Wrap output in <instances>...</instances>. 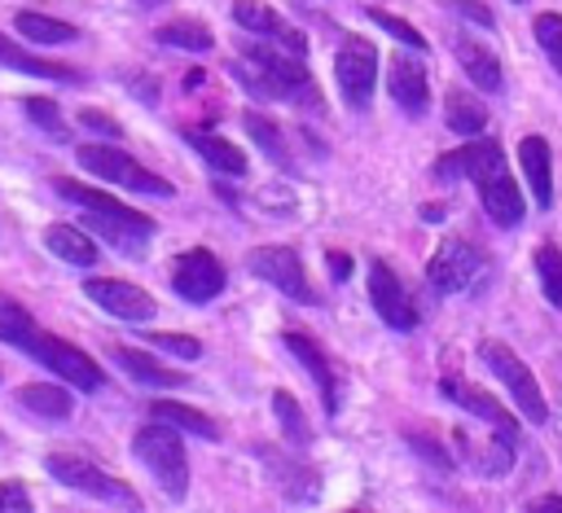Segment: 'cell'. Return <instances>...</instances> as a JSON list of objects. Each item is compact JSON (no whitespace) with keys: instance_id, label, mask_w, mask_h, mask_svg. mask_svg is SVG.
Here are the masks:
<instances>
[{"instance_id":"1","label":"cell","mask_w":562,"mask_h":513,"mask_svg":"<svg viewBox=\"0 0 562 513\" xmlns=\"http://www.w3.org/2000/svg\"><path fill=\"white\" fill-rule=\"evenodd\" d=\"M435 175L439 180H474L479 184V202L487 210V219L496 228H514L522 219V193L505 167V153L496 140H474L465 149H452L435 162Z\"/></svg>"},{"instance_id":"2","label":"cell","mask_w":562,"mask_h":513,"mask_svg":"<svg viewBox=\"0 0 562 513\" xmlns=\"http://www.w3.org/2000/svg\"><path fill=\"white\" fill-rule=\"evenodd\" d=\"M0 342L26 351L35 364H44L53 377H61V381L75 386V390H101V386H105V373H101V364L88 360V351H79V346H70V342L53 338V333H48L44 324H35V316H31L26 307H18V303H0Z\"/></svg>"},{"instance_id":"3","label":"cell","mask_w":562,"mask_h":513,"mask_svg":"<svg viewBox=\"0 0 562 513\" xmlns=\"http://www.w3.org/2000/svg\"><path fill=\"white\" fill-rule=\"evenodd\" d=\"M53 189H57V197H66L70 206H83V224H88L105 246H114V250H123V254H140L145 241H149L154 228H158L149 215H140V210L123 206L119 197H110V193H101V189H88V184H79V180L57 175Z\"/></svg>"},{"instance_id":"4","label":"cell","mask_w":562,"mask_h":513,"mask_svg":"<svg viewBox=\"0 0 562 513\" xmlns=\"http://www.w3.org/2000/svg\"><path fill=\"white\" fill-rule=\"evenodd\" d=\"M241 88H250L255 96H268V101H294V105H321V92L303 66V57L294 53H277V48H263V44H250L233 66H228Z\"/></svg>"},{"instance_id":"5","label":"cell","mask_w":562,"mask_h":513,"mask_svg":"<svg viewBox=\"0 0 562 513\" xmlns=\"http://www.w3.org/2000/svg\"><path fill=\"white\" fill-rule=\"evenodd\" d=\"M132 452L145 460V469L158 478V487L171 500H180L189 491V456H184V443H180L176 425H167V421L140 425L136 438H132Z\"/></svg>"},{"instance_id":"6","label":"cell","mask_w":562,"mask_h":513,"mask_svg":"<svg viewBox=\"0 0 562 513\" xmlns=\"http://www.w3.org/2000/svg\"><path fill=\"white\" fill-rule=\"evenodd\" d=\"M44 469H48L61 487H70V491H83V495L105 500V504H119V509H140V500H136V491H132L127 482L110 478L105 469H97V465H92V460H83V456L48 452V456H44Z\"/></svg>"},{"instance_id":"7","label":"cell","mask_w":562,"mask_h":513,"mask_svg":"<svg viewBox=\"0 0 562 513\" xmlns=\"http://www.w3.org/2000/svg\"><path fill=\"white\" fill-rule=\"evenodd\" d=\"M79 167H83L88 175H101V180H110V184H119V189H132V193H145V197H171V193H176L162 175L145 171L132 153H123V149H114V145H83V149H79Z\"/></svg>"},{"instance_id":"8","label":"cell","mask_w":562,"mask_h":513,"mask_svg":"<svg viewBox=\"0 0 562 513\" xmlns=\"http://www.w3.org/2000/svg\"><path fill=\"white\" fill-rule=\"evenodd\" d=\"M479 360L501 377V386L509 390V399H514V408L531 421V425H540L544 417H549V408H544V395H540V386H536V377L527 373V364L505 346V342H496V338H483L479 342Z\"/></svg>"},{"instance_id":"9","label":"cell","mask_w":562,"mask_h":513,"mask_svg":"<svg viewBox=\"0 0 562 513\" xmlns=\"http://www.w3.org/2000/svg\"><path fill=\"white\" fill-rule=\"evenodd\" d=\"M426 281L439 289V294H465V289H479L487 281V259L461 241V237H448L439 241L435 259L426 263Z\"/></svg>"},{"instance_id":"10","label":"cell","mask_w":562,"mask_h":513,"mask_svg":"<svg viewBox=\"0 0 562 513\" xmlns=\"http://www.w3.org/2000/svg\"><path fill=\"white\" fill-rule=\"evenodd\" d=\"M334 79L347 101V110H369L378 88V48L369 39H347L334 57Z\"/></svg>"},{"instance_id":"11","label":"cell","mask_w":562,"mask_h":513,"mask_svg":"<svg viewBox=\"0 0 562 513\" xmlns=\"http://www.w3.org/2000/svg\"><path fill=\"white\" fill-rule=\"evenodd\" d=\"M250 272L259 276V281H268L272 289H281L285 298H294V303H316V289H312V281H307V272H303V263H299V254L290 250V246H259V250H250Z\"/></svg>"},{"instance_id":"12","label":"cell","mask_w":562,"mask_h":513,"mask_svg":"<svg viewBox=\"0 0 562 513\" xmlns=\"http://www.w3.org/2000/svg\"><path fill=\"white\" fill-rule=\"evenodd\" d=\"M224 281H228V272L211 250H184L171 267V289L184 303H211L215 294H224Z\"/></svg>"},{"instance_id":"13","label":"cell","mask_w":562,"mask_h":513,"mask_svg":"<svg viewBox=\"0 0 562 513\" xmlns=\"http://www.w3.org/2000/svg\"><path fill=\"white\" fill-rule=\"evenodd\" d=\"M369 303H373V311L386 320V329H395V333L417 329V307H413V298L404 294L400 276H395L382 259L369 263Z\"/></svg>"},{"instance_id":"14","label":"cell","mask_w":562,"mask_h":513,"mask_svg":"<svg viewBox=\"0 0 562 513\" xmlns=\"http://www.w3.org/2000/svg\"><path fill=\"white\" fill-rule=\"evenodd\" d=\"M83 294L101 307V311H110V316H119V320H132V324H140V320H154V298L140 289V285H132V281H119V276H92V281H83Z\"/></svg>"},{"instance_id":"15","label":"cell","mask_w":562,"mask_h":513,"mask_svg":"<svg viewBox=\"0 0 562 513\" xmlns=\"http://www.w3.org/2000/svg\"><path fill=\"white\" fill-rule=\"evenodd\" d=\"M439 390H443V399H452L457 408H465L470 417H479L483 425H492V430H501V434H509V438H518V421L487 395V390H479V386H470L465 377H443L439 381Z\"/></svg>"},{"instance_id":"16","label":"cell","mask_w":562,"mask_h":513,"mask_svg":"<svg viewBox=\"0 0 562 513\" xmlns=\"http://www.w3.org/2000/svg\"><path fill=\"white\" fill-rule=\"evenodd\" d=\"M233 22L246 26V31H255V35H263V39H281L294 57L307 53V35L294 31L277 9H268V4H259V0H237V4H233Z\"/></svg>"},{"instance_id":"17","label":"cell","mask_w":562,"mask_h":513,"mask_svg":"<svg viewBox=\"0 0 562 513\" xmlns=\"http://www.w3.org/2000/svg\"><path fill=\"white\" fill-rule=\"evenodd\" d=\"M386 92H391V101L404 110V114H426V105H430V83H426V66L422 61H413V57H391V66H386Z\"/></svg>"},{"instance_id":"18","label":"cell","mask_w":562,"mask_h":513,"mask_svg":"<svg viewBox=\"0 0 562 513\" xmlns=\"http://www.w3.org/2000/svg\"><path fill=\"white\" fill-rule=\"evenodd\" d=\"M518 167L527 175V189L536 197L540 210L553 206V153H549V140L544 136H522L518 140Z\"/></svg>"},{"instance_id":"19","label":"cell","mask_w":562,"mask_h":513,"mask_svg":"<svg viewBox=\"0 0 562 513\" xmlns=\"http://www.w3.org/2000/svg\"><path fill=\"white\" fill-rule=\"evenodd\" d=\"M281 342H285V351L307 368V377H312V381H316V390H321V408L334 417V412H338V377H334V368H329L325 351H321L312 338H303V333H285Z\"/></svg>"},{"instance_id":"20","label":"cell","mask_w":562,"mask_h":513,"mask_svg":"<svg viewBox=\"0 0 562 513\" xmlns=\"http://www.w3.org/2000/svg\"><path fill=\"white\" fill-rule=\"evenodd\" d=\"M110 355H114V364H119L132 381H140V386H154V390L184 386V373H180V368H167V364H158L154 355H145V351H136V346H114Z\"/></svg>"},{"instance_id":"21","label":"cell","mask_w":562,"mask_h":513,"mask_svg":"<svg viewBox=\"0 0 562 513\" xmlns=\"http://www.w3.org/2000/svg\"><path fill=\"white\" fill-rule=\"evenodd\" d=\"M0 66L9 70H22V75H35V79H57V83H79L83 75L66 61H48V57H35L26 48H18L9 35H0Z\"/></svg>"},{"instance_id":"22","label":"cell","mask_w":562,"mask_h":513,"mask_svg":"<svg viewBox=\"0 0 562 513\" xmlns=\"http://www.w3.org/2000/svg\"><path fill=\"white\" fill-rule=\"evenodd\" d=\"M18 403H22L26 412L44 417V421H66V417L75 412L70 390L57 386V381H26V386H18Z\"/></svg>"},{"instance_id":"23","label":"cell","mask_w":562,"mask_h":513,"mask_svg":"<svg viewBox=\"0 0 562 513\" xmlns=\"http://www.w3.org/2000/svg\"><path fill=\"white\" fill-rule=\"evenodd\" d=\"M44 246H48L53 259H61V263H75V267H92V263H97V241H92L83 228H75V224H48Z\"/></svg>"},{"instance_id":"24","label":"cell","mask_w":562,"mask_h":513,"mask_svg":"<svg viewBox=\"0 0 562 513\" xmlns=\"http://www.w3.org/2000/svg\"><path fill=\"white\" fill-rule=\"evenodd\" d=\"M184 140L202 153V162H206L211 171H220V175H246V153H241L233 140H224V136H215V132H184Z\"/></svg>"},{"instance_id":"25","label":"cell","mask_w":562,"mask_h":513,"mask_svg":"<svg viewBox=\"0 0 562 513\" xmlns=\"http://www.w3.org/2000/svg\"><path fill=\"white\" fill-rule=\"evenodd\" d=\"M457 57H461V70L470 75L474 88H483V92H501V88H505V83H501V61L492 57V48H483V44L457 35Z\"/></svg>"},{"instance_id":"26","label":"cell","mask_w":562,"mask_h":513,"mask_svg":"<svg viewBox=\"0 0 562 513\" xmlns=\"http://www.w3.org/2000/svg\"><path fill=\"white\" fill-rule=\"evenodd\" d=\"M149 417L154 421H167V425H176L180 434H198V438H220V430H215V421L206 417V412H198V408H189V403H171V399H154L149 403Z\"/></svg>"},{"instance_id":"27","label":"cell","mask_w":562,"mask_h":513,"mask_svg":"<svg viewBox=\"0 0 562 513\" xmlns=\"http://www.w3.org/2000/svg\"><path fill=\"white\" fill-rule=\"evenodd\" d=\"M154 39L162 44V48H184V53H206L215 39H211V26L206 22H198V18H171V22H162L158 31H154Z\"/></svg>"},{"instance_id":"28","label":"cell","mask_w":562,"mask_h":513,"mask_svg":"<svg viewBox=\"0 0 562 513\" xmlns=\"http://www.w3.org/2000/svg\"><path fill=\"white\" fill-rule=\"evenodd\" d=\"M13 26H18V35H26L31 44H66V39L79 35L70 22H57V18L35 13V9H18V13H13Z\"/></svg>"},{"instance_id":"29","label":"cell","mask_w":562,"mask_h":513,"mask_svg":"<svg viewBox=\"0 0 562 513\" xmlns=\"http://www.w3.org/2000/svg\"><path fill=\"white\" fill-rule=\"evenodd\" d=\"M443 114H448V127H452V132H461V136H479V132L487 127V110H483V101H474V96H470V92H461V88H452V92H448Z\"/></svg>"},{"instance_id":"30","label":"cell","mask_w":562,"mask_h":513,"mask_svg":"<svg viewBox=\"0 0 562 513\" xmlns=\"http://www.w3.org/2000/svg\"><path fill=\"white\" fill-rule=\"evenodd\" d=\"M272 417H277L281 434H285L294 447H307V443H312L307 417H303V408H299V399H294L290 390H277V395H272Z\"/></svg>"},{"instance_id":"31","label":"cell","mask_w":562,"mask_h":513,"mask_svg":"<svg viewBox=\"0 0 562 513\" xmlns=\"http://www.w3.org/2000/svg\"><path fill=\"white\" fill-rule=\"evenodd\" d=\"M536 276H540V289L553 307H562V250L540 241L536 246Z\"/></svg>"},{"instance_id":"32","label":"cell","mask_w":562,"mask_h":513,"mask_svg":"<svg viewBox=\"0 0 562 513\" xmlns=\"http://www.w3.org/2000/svg\"><path fill=\"white\" fill-rule=\"evenodd\" d=\"M241 127H246V136H250L272 162H285V140H281V127H277V123H268L263 114H246Z\"/></svg>"},{"instance_id":"33","label":"cell","mask_w":562,"mask_h":513,"mask_svg":"<svg viewBox=\"0 0 562 513\" xmlns=\"http://www.w3.org/2000/svg\"><path fill=\"white\" fill-rule=\"evenodd\" d=\"M22 110H26V118L40 127V132H48L53 140H66L70 132H66V123H61V110L48 101V96H26L22 101Z\"/></svg>"},{"instance_id":"34","label":"cell","mask_w":562,"mask_h":513,"mask_svg":"<svg viewBox=\"0 0 562 513\" xmlns=\"http://www.w3.org/2000/svg\"><path fill=\"white\" fill-rule=\"evenodd\" d=\"M364 13H369V22H373V26H382L386 35H395L404 48H422V53H426L422 31H417V26H408L404 18H395V13H386V9H364Z\"/></svg>"},{"instance_id":"35","label":"cell","mask_w":562,"mask_h":513,"mask_svg":"<svg viewBox=\"0 0 562 513\" xmlns=\"http://www.w3.org/2000/svg\"><path fill=\"white\" fill-rule=\"evenodd\" d=\"M536 44H540L544 57L562 70V13H540V18H536Z\"/></svg>"},{"instance_id":"36","label":"cell","mask_w":562,"mask_h":513,"mask_svg":"<svg viewBox=\"0 0 562 513\" xmlns=\"http://www.w3.org/2000/svg\"><path fill=\"white\" fill-rule=\"evenodd\" d=\"M149 342L162 346V351H171V355H180V360H198L202 355V342L198 338H184V333H149Z\"/></svg>"},{"instance_id":"37","label":"cell","mask_w":562,"mask_h":513,"mask_svg":"<svg viewBox=\"0 0 562 513\" xmlns=\"http://www.w3.org/2000/svg\"><path fill=\"white\" fill-rule=\"evenodd\" d=\"M31 495L22 482H0V513H31Z\"/></svg>"},{"instance_id":"38","label":"cell","mask_w":562,"mask_h":513,"mask_svg":"<svg viewBox=\"0 0 562 513\" xmlns=\"http://www.w3.org/2000/svg\"><path fill=\"white\" fill-rule=\"evenodd\" d=\"M408 443H413V452H417V456H426L435 469H448V465H452V460H448V452H443L430 434H408Z\"/></svg>"},{"instance_id":"39","label":"cell","mask_w":562,"mask_h":513,"mask_svg":"<svg viewBox=\"0 0 562 513\" xmlns=\"http://www.w3.org/2000/svg\"><path fill=\"white\" fill-rule=\"evenodd\" d=\"M79 123H83V127H92V132H101V136H110V140H119V136H123V127H119L105 110H83V114H79Z\"/></svg>"},{"instance_id":"40","label":"cell","mask_w":562,"mask_h":513,"mask_svg":"<svg viewBox=\"0 0 562 513\" xmlns=\"http://www.w3.org/2000/svg\"><path fill=\"white\" fill-rule=\"evenodd\" d=\"M448 9L461 13V18H470L474 26H492V9L483 0H448Z\"/></svg>"},{"instance_id":"41","label":"cell","mask_w":562,"mask_h":513,"mask_svg":"<svg viewBox=\"0 0 562 513\" xmlns=\"http://www.w3.org/2000/svg\"><path fill=\"white\" fill-rule=\"evenodd\" d=\"M347 272H351V259L342 250H329V276L334 281H347Z\"/></svg>"},{"instance_id":"42","label":"cell","mask_w":562,"mask_h":513,"mask_svg":"<svg viewBox=\"0 0 562 513\" xmlns=\"http://www.w3.org/2000/svg\"><path fill=\"white\" fill-rule=\"evenodd\" d=\"M531 513H562V495H544V500H536V504H527Z\"/></svg>"},{"instance_id":"43","label":"cell","mask_w":562,"mask_h":513,"mask_svg":"<svg viewBox=\"0 0 562 513\" xmlns=\"http://www.w3.org/2000/svg\"><path fill=\"white\" fill-rule=\"evenodd\" d=\"M140 4H162V0H140Z\"/></svg>"}]
</instances>
